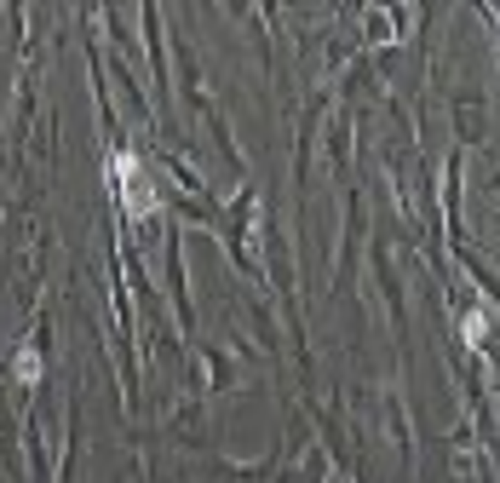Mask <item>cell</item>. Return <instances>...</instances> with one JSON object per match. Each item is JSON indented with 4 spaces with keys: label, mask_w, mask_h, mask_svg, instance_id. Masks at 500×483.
<instances>
[{
    "label": "cell",
    "mask_w": 500,
    "mask_h": 483,
    "mask_svg": "<svg viewBox=\"0 0 500 483\" xmlns=\"http://www.w3.org/2000/svg\"><path fill=\"white\" fill-rule=\"evenodd\" d=\"M116 173H127V179H133V167H127V161H116ZM127 207H133V213H150V196H144V184H133Z\"/></svg>",
    "instance_id": "6da1fadb"
},
{
    "label": "cell",
    "mask_w": 500,
    "mask_h": 483,
    "mask_svg": "<svg viewBox=\"0 0 500 483\" xmlns=\"http://www.w3.org/2000/svg\"><path fill=\"white\" fill-rule=\"evenodd\" d=\"M18 380H41V357H35V351H23V357H18Z\"/></svg>",
    "instance_id": "7a4b0ae2"
}]
</instances>
